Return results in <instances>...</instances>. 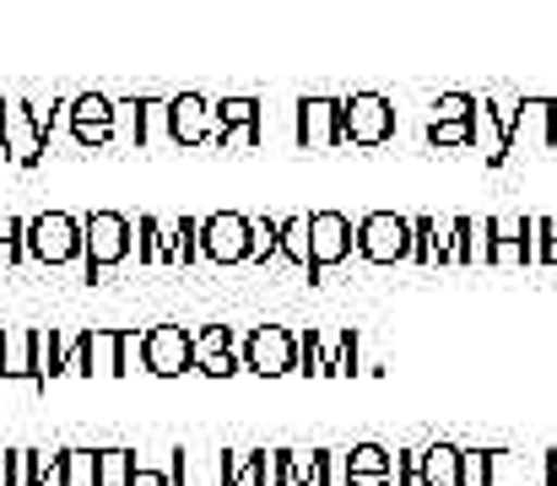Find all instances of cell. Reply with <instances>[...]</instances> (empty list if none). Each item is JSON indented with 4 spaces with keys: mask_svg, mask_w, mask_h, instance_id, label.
Segmentation results:
<instances>
[{
    "mask_svg": "<svg viewBox=\"0 0 557 486\" xmlns=\"http://www.w3.org/2000/svg\"><path fill=\"white\" fill-rule=\"evenodd\" d=\"M395 486H422L417 482V454H411V449L395 454Z\"/></svg>",
    "mask_w": 557,
    "mask_h": 486,
    "instance_id": "8d00e7d4",
    "label": "cell"
},
{
    "mask_svg": "<svg viewBox=\"0 0 557 486\" xmlns=\"http://www.w3.org/2000/svg\"><path fill=\"white\" fill-rule=\"evenodd\" d=\"M87 249V233L71 211H44V216H27V254L38 265H71L76 254Z\"/></svg>",
    "mask_w": 557,
    "mask_h": 486,
    "instance_id": "277c9868",
    "label": "cell"
},
{
    "mask_svg": "<svg viewBox=\"0 0 557 486\" xmlns=\"http://www.w3.org/2000/svg\"><path fill=\"white\" fill-rule=\"evenodd\" d=\"M163 260L169 265H195L200 260V222L180 216L174 227H163Z\"/></svg>",
    "mask_w": 557,
    "mask_h": 486,
    "instance_id": "cb8c5ba5",
    "label": "cell"
},
{
    "mask_svg": "<svg viewBox=\"0 0 557 486\" xmlns=\"http://www.w3.org/2000/svg\"><path fill=\"white\" fill-rule=\"evenodd\" d=\"M342 130L363 152L384 147L395 136V103L384 92H352V98H342Z\"/></svg>",
    "mask_w": 557,
    "mask_h": 486,
    "instance_id": "ba28073f",
    "label": "cell"
},
{
    "mask_svg": "<svg viewBox=\"0 0 557 486\" xmlns=\"http://www.w3.org/2000/svg\"><path fill=\"white\" fill-rule=\"evenodd\" d=\"M487 265H536V216H482Z\"/></svg>",
    "mask_w": 557,
    "mask_h": 486,
    "instance_id": "7c38bea8",
    "label": "cell"
},
{
    "mask_svg": "<svg viewBox=\"0 0 557 486\" xmlns=\"http://www.w3.org/2000/svg\"><path fill=\"white\" fill-rule=\"evenodd\" d=\"M22 486H60V454L22 449Z\"/></svg>",
    "mask_w": 557,
    "mask_h": 486,
    "instance_id": "f546056e",
    "label": "cell"
},
{
    "mask_svg": "<svg viewBox=\"0 0 557 486\" xmlns=\"http://www.w3.org/2000/svg\"><path fill=\"white\" fill-rule=\"evenodd\" d=\"M136 260L158 265L163 260V222L158 216H136Z\"/></svg>",
    "mask_w": 557,
    "mask_h": 486,
    "instance_id": "1f68e13d",
    "label": "cell"
},
{
    "mask_svg": "<svg viewBox=\"0 0 557 486\" xmlns=\"http://www.w3.org/2000/svg\"><path fill=\"white\" fill-rule=\"evenodd\" d=\"M536 265H557V222L536 216Z\"/></svg>",
    "mask_w": 557,
    "mask_h": 486,
    "instance_id": "e575fe53",
    "label": "cell"
},
{
    "mask_svg": "<svg viewBox=\"0 0 557 486\" xmlns=\"http://www.w3.org/2000/svg\"><path fill=\"white\" fill-rule=\"evenodd\" d=\"M141 367L152 378L195 373V329H185V324H152L141 335Z\"/></svg>",
    "mask_w": 557,
    "mask_h": 486,
    "instance_id": "9c48e42d",
    "label": "cell"
},
{
    "mask_svg": "<svg viewBox=\"0 0 557 486\" xmlns=\"http://www.w3.org/2000/svg\"><path fill=\"white\" fill-rule=\"evenodd\" d=\"M216 147H260V103L255 98H227L216 103Z\"/></svg>",
    "mask_w": 557,
    "mask_h": 486,
    "instance_id": "ffe728a7",
    "label": "cell"
},
{
    "mask_svg": "<svg viewBox=\"0 0 557 486\" xmlns=\"http://www.w3.org/2000/svg\"><path fill=\"white\" fill-rule=\"evenodd\" d=\"M0 378L38 384V329H0Z\"/></svg>",
    "mask_w": 557,
    "mask_h": 486,
    "instance_id": "44dd1931",
    "label": "cell"
},
{
    "mask_svg": "<svg viewBox=\"0 0 557 486\" xmlns=\"http://www.w3.org/2000/svg\"><path fill=\"white\" fill-rule=\"evenodd\" d=\"M0 486H22V449H0Z\"/></svg>",
    "mask_w": 557,
    "mask_h": 486,
    "instance_id": "d590c367",
    "label": "cell"
},
{
    "mask_svg": "<svg viewBox=\"0 0 557 486\" xmlns=\"http://www.w3.org/2000/svg\"><path fill=\"white\" fill-rule=\"evenodd\" d=\"M200 260H216V265L255 260V216H244V211L200 216Z\"/></svg>",
    "mask_w": 557,
    "mask_h": 486,
    "instance_id": "8992f818",
    "label": "cell"
},
{
    "mask_svg": "<svg viewBox=\"0 0 557 486\" xmlns=\"http://www.w3.org/2000/svg\"><path fill=\"white\" fill-rule=\"evenodd\" d=\"M542 465H547V482L542 486H557V449H547V460H542Z\"/></svg>",
    "mask_w": 557,
    "mask_h": 486,
    "instance_id": "f35d334b",
    "label": "cell"
},
{
    "mask_svg": "<svg viewBox=\"0 0 557 486\" xmlns=\"http://www.w3.org/2000/svg\"><path fill=\"white\" fill-rule=\"evenodd\" d=\"M136 454L131 449H98V486H131Z\"/></svg>",
    "mask_w": 557,
    "mask_h": 486,
    "instance_id": "4dcf8cb0",
    "label": "cell"
},
{
    "mask_svg": "<svg viewBox=\"0 0 557 486\" xmlns=\"http://www.w3.org/2000/svg\"><path fill=\"white\" fill-rule=\"evenodd\" d=\"M54 109H65L60 98L38 103V98H16L5 109V152L16 167H38L49 152V136H54Z\"/></svg>",
    "mask_w": 557,
    "mask_h": 486,
    "instance_id": "3957f363",
    "label": "cell"
},
{
    "mask_svg": "<svg viewBox=\"0 0 557 486\" xmlns=\"http://www.w3.org/2000/svg\"><path fill=\"white\" fill-rule=\"evenodd\" d=\"M309 282H325V271H336L342 260H352L358 249V227L347 211H309Z\"/></svg>",
    "mask_w": 557,
    "mask_h": 486,
    "instance_id": "52a82bcc",
    "label": "cell"
},
{
    "mask_svg": "<svg viewBox=\"0 0 557 486\" xmlns=\"http://www.w3.org/2000/svg\"><path fill=\"white\" fill-rule=\"evenodd\" d=\"M476 98H466V92H444L438 103H433V120H428V147L433 152H449V147H466V152H476Z\"/></svg>",
    "mask_w": 557,
    "mask_h": 486,
    "instance_id": "8fae6325",
    "label": "cell"
},
{
    "mask_svg": "<svg viewBox=\"0 0 557 486\" xmlns=\"http://www.w3.org/2000/svg\"><path fill=\"white\" fill-rule=\"evenodd\" d=\"M515 141H520V103H482L476 109V152L487 167H504L509 152H515Z\"/></svg>",
    "mask_w": 557,
    "mask_h": 486,
    "instance_id": "2e32d148",
    "label": "cell"
},
{
    "mask_svg": "<svg viewBox=\"0 0 557 486\" xmlns=\"http://www.w3.org/2000/svg\"><path fill=\"white\" fill-rule=\"evenodd\" d=\"M60 486H98V449H60Z\"/></svg>",
    "mask_w": 557,
    "mask_h": 486,
    "instance_id": "4316f807",
    "label": "cell"
},
{
    "mask_svg": "<svg viewBox=\"0 0 557 486\" xmlns=\"http://www.w3.org/2000/svg\"><path fill=\"white\" fill-rule=\"evenodd\" d=\"M417 482L422 486H471V454L460 444H428L417 449Z\"/></svg>",
    "mask_w": 557,
    "mask_h": 486,
    "instance_id": "d6986e66",
    "label": "cell"
},
{
    "mask_svg": "<svg viewBox=\"0 0 557 486\" xmlns=\"http://www.w3.org/2000/svg\"><path fill=\"white\" fill-rule=\"evenodd\" d=\"M216 486H271V454H222L216 460Z\"/></svg>",
    "mask_w": 557,
    "mask_h": 486,
    "instance_id": "603a6c76",
    "label": "cell"
},
{
    "mask_svg": "<svg viewBox=\"0 0 557 486\" xmlns=\"http://www.w3.org/2000/svg\"><path fill=\"white\" fill-rule=\"evenodd\" d=\"M298 373L304 378H325L331 373V351H325V335L320 329H304L298 335Z\"/></svg>",
    "mask_w": 557,
    "mask_h": 486,
    "instance_id": "83f0119b",
    "label": "cell"
},
{
    "mask_svg": "<svg viewBox=\"0 0 557 486\" xmlns=\"http://www.w3.org/2000/svg\"><path fill=\"white\" fill-rule=\"evenodd\" d=\"M411 249H417V227H411V216L369 211V216L358 222V254L373 260V265H400V260H411Z\"/></svg>",
    "mask_w": 557,
    "mask_h": 486,
    "instance_id": "5b68a950",
    "label": "cell"
},
{
    "mask_svg": "<svg viewBox=\"0 0 557 486\" xmlns=\"http://www.w3.org/2000/svg\"><path fill=\"white\" fill-rule=\"evenodd\" d=\"M255 260L260 265L282 260V222L276 216H255Z\"/></svg>",
    "mask_w": 557,
    "mask_h": 486,
    "instance_id": "d6a6232c",
    "label": "cell"
},
{
    "mask_svg": "<svg viewBox=\"0 0 557 486\" xmlns=\"http://www.w3.org/2000/svg\"><path fill=\"white\" fill-rule=\"evenodd\" d=\"M131 486H174V476H158V471H131Z\"/></svg>",
    "mask_w": 557,
    "mask_h": 486,
    "instance_id": "74e56055",
    "label": "cell"
},
{
    "mask_svg": "<svg viewBox=\"0 0 557 486\" xmlns=\"http://www.w3.org/2000/svg\"><path fill=\"white\" fill-rule=\"evenodd\" d=\"M71 373L65 367V335L60 329H38V384L33 389H49V378Z\"/></svg>",
    "mask_w": 557,
    "mask_h": 486,
    "instance_id": "d4e9b609",
    "label": "cell"
},
{
    "mask_svg": "<svg viewBox=\"0 0 557 486\" xmlns=\"http://www.w3.org/2000/svg\"><path fill=\"white\" fill-rule=\"evenodd\" d=\"M347 486H395V454L379 444H358L347 454Z\"/></svg>",
    "mask_w": 557,
    "mask_h": 486,
    "instance_id": "7402d4cb",
    "label": "cell"
},
{
    "mask_svg": "<svg viewBox=\"0 0 557 486\" xmlns=\"http://www.w3.org/2000/svg\"><path fill=\"white\" fill-rule=\"evenodd\" d=\"M282 260L298 265V271H309V260H314V249H309V216H282Z\"/></svg>",
    "mask_w": 557,
    "mask_h": 486,
    "instance_id": "484cf974",
    "label": "cell"
},
{
    "mask_svg": "<svg viewBox=\"0 0 557 486\" xmlns=\"http://www.w3.org/2000/svg\"><path fill=\"white\" fill-rule=\"evenodd\" d=\"M0 260H5V265L27 260V216H5V222H0Z\"/></svg>",
    "mask_w": 557,
    "mask_h": 486,
    "instance_id": "836d02e7",
    "label": "cell"
},
{
    "mask_svg": "<svg viewBox=\"0 0 557 486\" xmlns=\"http://www.w3.org/2000/svg\"><path fill=\"white\" fill-rule=\"evenodd\" d=\"M114 141H125V147H163V141H174L169 136V98H131V103H120V130H114Z\"/></svg>",
    "mask_w": 557,
    "mask_h": 486,
    "instance_id": "5bb4252c",
    "label": "cell"
},
{
    "mask_svg": "<svg viewBox=\"0 0 557 486\" xmlns=\"http://www.w3.org/2000/svg\"><path fill=\"white\" fill-rule=\"evenodd\" d=\"M342 98H298V147L304 152H331L342 147Z\"/></svg>",
    "mask_w": 557,
    "mask_h": 486,
    "instance_id": "e0dca14e",
    "label": "cell"
},
{
    "mask_svg": "<svg viewBox=\"0 0 557 486\" xmlns=\"http://www.w3.org/2000/svg\"><path fill=\"white\" fill-rule=\"evenodd\" d=\"M82 233H87V249H82V282L98 287L114 265H125L136 254V227L125 211H92L82 216Z\"/></svg>",
    "mask_w": 557,
    "mask_h": 486,
    "instance_id": "7a4b0ae2",
    "label": "cell"
},
{
    "mask_svg": "<svg viewBox=\"0 0 557 486\" xmlns=\"http://www.w3.org/2000/svg\"><path fill=\"white\" fill-rule=\"evenodd\" d=\"M141 335L147 329H82L65 340V367L92 378V373H109V378H125L141 357Z\"/></svg>",
    "mask_w": 557,
    "mask_h": 486,
    "instance_id": "6da1fadb",
    "label": "cell"
},
{
    "mask_svg": "<svg viewBox=\"0 0 557 486\" xmlns=\"http://www.w3.org/2000/svg\"><path fill=\"white\" fill-rule=\"evenodd\" d=\"M331 373H336V378H352V373H363V335H358V329H342V335H336Z\"/></svg>",
    "mask_w": 557,
    "mask_h": 486,
    "instance_id": "f1b7e54d",
    "label": "cell"
},
{
    "mask_svg": "<svg viewBox=\"0 0 557 486\" xmlns=\"http://www.w3.org/2000/svg\"><path fill=\"white\" fill-rule=\"evenodd\" d=\"M5 109H11V103L0 98V147H5Z\"/></svg>",
    "mask_w": 557,
    "mask_h": 486,
    "instance_id": "ab89813d",
    "label": "cell"
},
{
    "mask_svg": "<svg viewBox=\"0 0 557 486\" xmlns=\"http://www.w3.org/2000/svg\"><path fill=\"white\" fill-rule=\"evenodd\" d=\"M169 136H174L180 147H206V141H216V109H206V98H195V92L169 98Z\"/></svg>",
    "mask_w": 557,
    "mask_h": 486,
    "instance_id": "ac0fdd59",
    "label": "cell"
},
{
    "mask_svg": "<svg viewBox=\"0 0 557 486\" xmlns=\"http://www.w3.org/2000/svg\"><path fill=\"white\" fill-rule=\"evenodd\" d=\"M65 120H71V136H76V147H109L114 141V130H120V103H109L103 92H82V98H71L65 103Z\"/></svg>",
    "mask_w": 557,
    "mask_h": 486,
    "instance_id": "4fadbf2b",
    "label": "cell"
},
{
    "mask_svg": "<svg viewBox=\"0 0 557 486\" xmlns=\"http://www.w3.org/2000/svg\"><path fill=\"white\" fill-rule=\"evenodd\" d=\"M244 367V335L233 324H206L195 329V373L206 378H233Z\"/></svg>",
    "mask_w": 557,
    "mask_h": 486,
    "instance_id": "9a60e30c",
    "label": "cell"
},
{
    "mask_svg": "<svg viewBox=\"0 0 557 486\" xmlns=\"http://www.w3.org/2000/svg\"><path fill=\"white\" fill-rule=\"evenodd\" d=\"M244 367L260 378H282L298 373V335L287 324H255L244 335Z\"/></svg>",
    "mask_w": 557,
    "mask_h": 486,
    "instance_id": "30bf717a",
    "label": "cell"
}]
</instances>
